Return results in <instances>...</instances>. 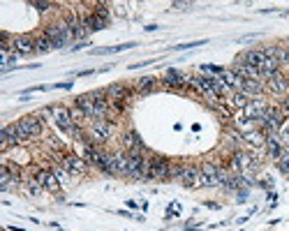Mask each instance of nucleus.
Here are the masks:
<instances>
[{"label": "nucleus", "mask_w": 289, "mask_h": 231, "mask_svg": "<svg viewBox=\"0 0 289 231\" xmlns=\"http://www.w3.org/2000/svg\"><path fill=\"white\" fill-rule=\"evenodd\" d=\"M44 35L51 40L54 49H61V46H65L68 42H72V33H70L68 23H54V26L47 28V33Z\"/></svg>", "instance_id": "nucleus-2"}, {"label": "nucleus", "mask_w": 289, "mask_h": 231, "mask_svg": "<svg viewBox=\"0 0 289 231\" xmlns=\"http://www.w3.org/2000/svg\"><path fill=\"white\" fill-rule=\"evenodd\" d=\"M171 7H176V9H190V7H192V2H174Z\"/></svg>", "instance_id": "nucleus-29"}, {"label": "nucleus", "mask_w": 289, "mask_h": 231, "mask_svg": "<svg viewBox=\"0 0 289 231\" xmlns=\"http://www.w3.org/2000/svg\"><path fill=\"white\" fill-rule=\"evenodd\" d=\"M54 49V44H51V40H49L47 35H42L40 40H35V51H40V53H47Z\"/></svg>", "instance_id": "nucleus-21"}, {"label": "nucleus", "mask_w": 289, "mask_h": 231, "mask_svg": "<svg viewBox=\"0 0 289 231\" xmlns=\"http://www.w3.org/2000/svg\"><path fill=\"white\" fill-rule=\"evenodd\" d=\"M83 23H86V28L88 30H102V28L107 26V21L104 19H100L97 14H88V16H83Z\"/></svg>", "instance_id": "nucleus-16"}, {"label": "nucleus", "mask_w": 289, "mask_h": 231, "mask_svg": "<svg viewBox=\"0 0 289 231\" xmlns=\"http://www.w3.org/2000/svg\"><path fill=\"white\" fill-rule=\"evenodd\" d=\"M111 132H114V125L107 118L90 123V137H93V141H107L111 137Z\"/></svg>", "instance_id": "nucleus-5"}, {"label": "nucleus", "mask_w": 289, "mask_h": 231, "mask_svg": "<svg viewBox=\"0 0 289 231\" xmlns=\"http://www.w3.org/2000/svg\"><path fill=\"white\" fill-rule=\"evenodd\" d=\"M61 166H65L70 173H83L86 171V162L81 157H76V155H65L61 162Z\"/></svg>", "instance_id": "nucleus-14"}, {"label": "nucleus", "mask_w": 289, "mask_h": 231, "mask_svg": "<svg viewBox=\"0 0 289 231\" xmlns=\"http://www.w3.org/2000/svg\"><path fill=\"white\" fill-rule=\"evenodd\" d=\"M54 173H56V178L61 180V183H68V180H70V171L65 169V166H58Z\"/></svg>", "instance_id": "nucleus-26"}, {"label": "nucleus", "mask_w": 289, "mask_h": 231, "mask_svg": "<svg viewBox=\"0 0 289 231\" xmlns=\"http://www.w3.org/2000/svg\"><path fill=\"white\" fill-rule=\"evenodd\" d=\"M153 88H155V79H153V77H144V79L137 81V92H142V95L153 92Z\"/></svg>", "instance_id": "nucleus-20"}, {"label": "nucleus", "mask_w": 289, "mask_h": 231, "mask_svg": "<svg viewBox=\"0 0 289 231\" xmlns=\"http://www.w3.org/2000/svg\"><path fill=\"white\" fill-rule=\"evenodd\" d=\"M130 95V88L123 86V83H111L107 88V97H109V104H123V99Z\"/></svg>", "instance_id": "nucleus-8"}, {"label": "nucleus", "mask_w": 289, "mask_h": 231, "mask_svg": "<svg viewBox=\"0 0 289 231\" xmlns=\"http://www.w3.org/2000/svg\"><path fill=\"white\" fill-rule=\"evenodd\" d=\"M35 180H37L40 187H44V190H49V192H58V187H61V180L56 178V173H49V171L37 173Z\"/></svg>", "instance_id": "nucleus-11"}, {"label": "nucleus", "mask_w": 289, "mask_h": 231, "mask_svg": "<svg viewBox=\"0 0 289 231\" xmlns=\"http://www.w3.org/2000/svg\"><path fill=\"white\" fill-rule=\"evenodd\" d=\"M21 139L19 134H16V130H14V125H7L2 132H0V148L2 151H7V148H12V146H16Z\"/></svg>", "instance_id": "nucleus-12"}, {"label": "nucleus", "mask_w": 289, "mask_h": 231, "mask_svg": "<svg viewBox=\"0 0 289 231\" xmlns=\"http://www.w3.org/2000/svg\"><path fill=\"white\" fill-rule=\"evenodd\" d=\"M95 14H97L100 19L109 21V9H107V5H97V7H95Z\"/></svg>", "instance_id": "nucleus-28"}, {"label": "nucleus", "mask_w": 289, "mask_h": 231, "mask_svg": "<svg viewBox=\"0 0 289 231\" xmlns=\"http://www.w3.org/2000/svg\"><path fill=\"white\" fill-rule=\"evenodd\" d=\"M125 144H128V148H132V151H142L144 148V144H142V139H139V134H128L125 137Z\"/></svg>", "instance_id": "nucleus-22"}, {"label": "nucleus", "mask_w": 289, "mask_h": 231, "mask_svg": "<svg viewBox=\"0 0 289 231\" xmlns=\"http://www.w3.org/2000/svg\"><path fill=\"white\" fill-rule=\"evenodd\" d=\"M262 81H252V79H243V86H241V92L245 95H259L262 92Z\"/></svg>", "instance_id": "nucleus-18"}, {"label": "nucleus", "mask_w": 289, "mask_h": 231, "mask_svg": "<svg viewBox=\"0 0 289 231\" xmlns=\"http://www.w3.org/2000/svg\"><path fill=\"white\" fill-rule=\"evenodd\" d=\"M278 164H280L283 173H289V146H285V148H283L280 157H278Z\"/></svg>", "instance_id": "nucleus-23"}, {"label": "nucleus", "mask_w": 289, "mask_h": 231, "mask_svg": "<svg viewBox=\"0 0 289 231\" xmlns=\"http://www.w3.org/2000/svg\"><path fill=\"white\" fill-rule=\"evenodd\" d=\"M14 130L19 134V139H30V137H37L42 132V120L37 116H26V118H21L19 123H14Z\"/></svg>", "instance_id": "nucleus-1"}, {"label": "nucleus", "mask_w": 289, "mask_h": 231, "mask_svg": "<svg viewBox=\"0 0 289 231\" xmlns=\"http://www.w3.org/2000/svg\"><path fill=\"white\" fill-rule=\"evenodd\" d=\"M47 113H51V116H54V123L61 127L63 132L72 134L74 130H76V123L72 120V113H70V109H65V106H51Z\"/></svg>", "instance_id": "nucleus-3"}, {"label": "nucleus", "mask_w": 289, "mask_h": 231, "mask_svg": "<svg viewBox=\"0 0 289 231\" xmlns=\"http://www.w3.org/2000/svg\"><path fill=\"white\" fill-rule=\"evenodd\" d=\"M167 81H169V86H183V83H185V77H181L178 72H169Z\"/></svg>", "instance_id": "nucleus-24"}, {"label": "nucleus", "mask_w": 289, "mask_h": 231, "mask_svg": "<svg viewBox=\"0 0 289 231\" xmlns=\"http://www.w3.org/2000/svg\"><path fill=\"white\" fill-rule=\"evenodd\" d=\"M238 60H243L245 65L255 67V70H262L264 63H266V56H264V51H245Z\"/></svg>", "instance_id": "nucleus-13"}, {"label": "nucleus", "mask_w": 289, "mask_h": 231, "mask_svg": "<svg viewBox=\"0 0 289 231\" xmlns=\"http://www.w3.org/2000/svg\"><path fill=\"white\" fill-rule=\"evenodd\" d=\"M33 7H37V9H42V12H44V9H49V7H51V2H33Z\"/></svg>", "instance_id": "nucleus-30"}, {"label": "nucleus", "mask_w": 289, "mask_h": 231, "mask_svg": "<svg viewBox=\"0 0 289 231\" xmlns=\"http://www.w3.org/2000/svg\"><path fill=\"white\" fill-rule=\"evenodd\" d=\"M234 104H236V106H243V109H245V106L250 104L248 95H245V92H234Z\"/></svg>", "instance_id": "nucleus-25"}, {"label": "nucleus", "mask_w": 289, "mask_h": 231, "mask_svg": "<svg viewBox=\"0 0 289 231\" xmlns=\"http://www.w3.org/2000/svg\"><path fill=\"white\" fill-rule=\"evenodd\" d=\"M266 146H269L271 157H280L283 146H280V137H278V134H269V137H266Z\"/></svg>", "instance_id": "nucleus-17"}, {"label": "nucleus", "mask_w": 289, "mask_h": 231, "mask_svg": "<svg viewBox=\"0 0 289 231\" xmlns=\"http://www.w3.org/2000/svg\"><path fill=\"white\" fill-rule=\"evenodd\" d=\"M171 176V166L164 157H153L150 159V171H148V178H169Z\"/></svg>", "instance_id": "nucleus-6"}, {"label": "nucleus", "mask_w": 289, "mask_h": 231, "mask_svg": "<svg viewBox=\"0 0 289 231\" xmlns=\"http://www.w3.org/2000/svg\"><path fill=\"white\" fill-rule=\"evenodd\" d=\"M243 111H245V118L248 120H262L264 116H266V111H269V106L264 104L262 99H255V102H250Z\"/></svg>", "instance_id": "nucleus-9"}, {"label": "nucleus", "mask_w": 289, "mask_h": 231, "mask_svg": "<svg viewBox=\"0 0 289 231\" xmlns=\"http://www.w3.org/2000/svg\"><path fill=\"white\" fill-rule=\"evenodd\" d=\"M12 46H14V51H16V56H28V53L35 51V40L28 37V35H21V37H14Z\"/></svg>", "instance_id": "nucleus-10"}, {"label": "nucleus", "mask_w": 289, "mask_h": 231, "mask_svg": "<svg viewBox=\"0 0 289 231\" xmlns=\"http://www.w3.org/2000/svg\"><path fill=\"white\" fill-rule=\"evenodd\" d=\"M70 113H72V120H74V123H81V120H86V118H88V116H86V113H83V111H81L79 106H74V109H70Z\"/></svg>", "instance_id": "nucleus-27"}, {"label": "nucleus", "mask_w": 289, "mask_h": 231, "mask_svg": "<svg viewBox=\"0 0 289 231\" xmlns=\"http://www.w3.org/2000/svg\"><path fill=\"white\" fill-rule=\"evenodd\" d=\"M285 123V113L280 111V109H271L269 106V111H266V116L262 118V127L266 130L269 134H278V130L283 127Z\"/></svg>", "instance_id": "nucleus-4"}, {"label": "nucleus", "mask_w": 289, "mask_h": 231, "mask_svg": "<svg viewBox=\"0 0 289 231\" xmlns=\"http://www.w3.org/2000/svg\"><path fill=\"white\" fill-rule=\"evenodd\" d=\"M181 176V183L188 185V187H199L202 185V169H197V166H185L178 171Z\"/></svg>", "instance_id": "nucleus-7"}, {"label": "nucleus", "mask_w": 289, "mask_h": 231, "mask_svg": "<svg viewBox=\"0 0 289 231\" xmlns=\"http://www.w3.org/2000/svg\"><path fill=\"white\" fill-rule=\"evenodd\" d=\"M287 86H289L287 79H285V77H283L280 72L273 74V77L269 79V90H271V92H278V95H280V92L287 90Z\"/></svg>", "instance_id": "nucleus-15"}, {"label": "nucleus", "mask_w": 289, "mask_h": 231, "mask_svg": "<svg viewBox=\"0 0 289 231\" xmlns=\"http://www.w3.org/2000/svg\"><path fill=\"white\" fill-rule=\"evenodd\" d=\"M231 164H234V169L243 171V169H248V166H252V159H250V155H245V153H236V155H234V159H231Z\"/></svg>", "instance_id": "nucleus-19"}, {"label": "nucleus", "mask_w": 289, "mask_h": 231, "mask_svg": "<svg viewBox=\"0 0 289 231\" xmlns=\"http://www.w3.org/2000/svg\"><path fill=\"white\" fill-rule=\"evenodd\" d=\"M283 109H285V111H289V97L283 99Z\"/></svg>", "instance_id": "nucleus-31"}]
</instances>
